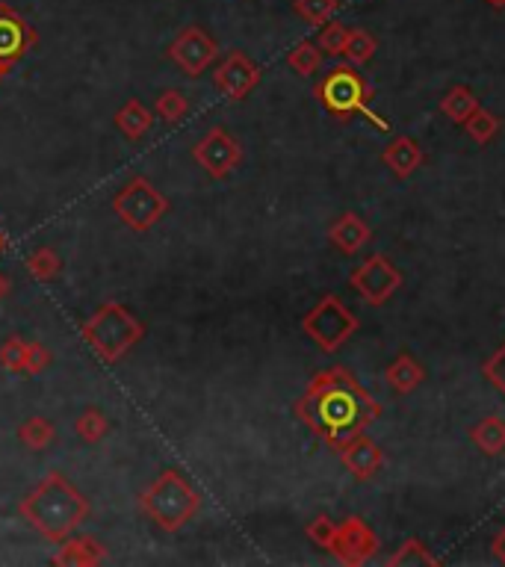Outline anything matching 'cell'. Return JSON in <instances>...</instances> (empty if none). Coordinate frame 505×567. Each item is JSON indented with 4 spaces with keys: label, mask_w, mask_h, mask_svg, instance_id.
<instances>
[{
    "label": "cell",
    "mask_w": 505,
    "mask_h": 567,
    "mask_svg": "<svg viewBox=\"0 0 505 567\" xmlns=\"http://www.w3.org/2000/svg\"><path fill=\"white\" fill-rule=\"evenodd\" d=\"M293 411L334 452L364 435V429H370L381 417L376 396H370L346 367H328L316 373Z\"/></svg>",
    "instance_id": "obj_1"
},
{
    "label": "cell",
    "mask_w": 505,
    "mask_h": 567,
    "mask_svg": "<svg viewBox=\"0 0 505 567\" xmlns=\"http://www.w3.org/2000/svg\"><path fill=\"white\" fill-rule=\"evenodd\" d=\"M89 500L65 479L63 473L51 470L21 503L18 514L48 541L63 544L68 535L89 517Z\"/></svg>",
    "instance_id": "obj_2"
},
{
    "label": "cell",
    "mask_w": 505,
    "mask_h": 567,
    "mask_svg": "<svg viewBox=\"0 0 505 567\" xmlns=\"http://www.w3.org/2000/svg\"><path fill=\"white\" fill-rule=\"evenodd\" d=\"M139 508L169 535L181 532L192 517L201 511V494L178 470H163L148 491L139 497Z\"/></svg>",
    "instance_id": "obj_3"
},
{
    "label": "cell",
    "mask_w": 505,
    "mask_h": 567,
    "mask_svg": "<svg viewBox=\"0 0 505 567\" xmlns=\"http://www.w3.org/2000/svg\"><path fill=\"white\" fill-rule=\"evenodd\" d=\"M80 334L104 364H116L145 337V325L125 305L107 302L83 322Z\"/></svg>",
    "instance_id": "obj_4"
},
{
    "label": "cell",
    "mask_w": 505,
    "mask_h": 567,
    "mask_svg": "<svg viewBox=\"0 0 505 567\" xmlns=\"http://www.w3.org/2000/svg\"><path fill=\"white\" fill-rule=\"evenodd\" d=\"M316 98L319 104L337 116V119H349V116H367L373 127L387 130L384 119L379 113L370 110V98H373V86L364 80V74L355 65H334L319 83H316Z\"/></svg>",
    "instance_id": "obj_5"
},
{
    "label": "cell",
    "mask_w": 505,
    "mask_h": 567,
    "mask_svg": "<svg viewBox=\"0 0 505 567\" xmlns=\"http://www.w3.org/2000/svg\"><path fill=\"white\" fill-rule=\"evenodd\" d=\"M113 210H116V216L125 222L130 231L145 234V231H151L160 219L169 216L172 201H169L160 189L154 187L145 175H133L125 187L116 192Z\"/></svg>",
    "instance_id": "obj_6"
},
{
    "label": "cell",
    "mask_w": 505,
    "mask_h": 567,
    "mask_svg": "<svg viewBox=\"0 0 505 567\" xmlns=\"http://www.w3.org/2000/svg\"><path fill=\"white\" fill-rule=\"evenodd\" d=\"M361 328L358 316L352 314L334 293L322 296L302 319V331L314 340L322 352H337L349 337Z\"/></svg>",
    "instance_id": "obj_7"
},
{
    "label": "cell",
    "mask_w": 505,
    "mask_h": 567,
    "mask_svg": "<svg viewBox=\"0 0 505 567\" xmlns=\"http://www.w3.org/2000/svg\"><path fill=\"white\" fill-rule=\"evenodd\" d=\"M349 284L355 287V293L373 305V308H381L393 299V293L402 287V272L390 263V257L384 254H373L367 257L361 266L352 269L349 275Z\"/></svg>",
    "instance_id": "obj_8"
},
{
    "label": "cell",
    "mask_w": 505,
    "mask_h": 567,
    "mask_svg": "<svg viewBox=\"0 0 505 567\" xmlns=\"http://www.w3.org/2000/svg\"><path fill=\"white\" fill-rule=\"evenodd\" d=\"M195 163L216 181L228 178L240 163H243V145L225 130V127H210L192 148Z\"/></svg>",
    "instance_id": "obj_9"
},
{
    "label": "cell",
    "mask_w": 505,
    "mask_h": 567,
    "mask_svg": "<svg viewBox=\"0 0 505 567\" xmlns=\"http://www.w3.org/2000/svg\"><path fill=\"white\" fill-rule=\"evenodd\" d=\"M166 54H169V60L178 65L187 77H201L213 65V60L219 57V45H216V39L204 27L190 24V27H184L172 39V45H169Z\"/></svg>",
    "instance_id": "obj_10"
},
{
    "label": "cell",
    "mask_w": 505,
    "mask_h": 567,
    "mask_svg": "<svg viewBox=\"0 0 505 567\" xmlns=\"http://www.w3.org/2000/svg\"><path fill=\"white\" fill-rule=\"evenodd\" d=\"M328 553L343 565L358 567L370 562L379 553V538L358 514H352L343 523H337V532H334V541H331Z\"/></svg>",
    "instance_id": "obj_11"
},
{
    "label": "cell",
    "mask_w": 505,
    "mask_h": 567,
    "mask_svg": "<svg viewBox=\"0 0 505 567\" xmlns=\"http://www.w3.org/2000/svg\"><path fill=\"white\" fill-rule=\"evenodd\" d=\"M260 77H263L260 65L246 51H231L213 71V83L228 101H243L260 83Z\"/></svg>",
    "instance_id": "obj_12"
},
{
    "label": "cell",
    "mask_w": 505,
    "mask_h": 567,
    "mask_svg": "<svg viewBox=\"0 0 505 567\" xmlns=\"http://www.w3.org/2000/svg\"><path fill=\"white\" fill-rule=\"evenodd\" d=\"M36 45V30L6 3H0V60L18 63Z\"/></svg>",
    "instance_id": "obj_13"
},
{
    "label": "cell",
    "mask_w": 505,
    "mask_h": 567,
    "mask_svg": "<svg viewBox=\"0 0 505 567\" xmlns=\"http://www.w3.org/2000/svg\"><path fill=\"white\" fill-rule=\"evenodd\" d=\"M340 461H343V467L355 476V479H373L376 473L381 470V464H384V452H381L379 443H373L367 435H358V438H352V441L346 443L340 452Z\"/></svg>",
    "instance_id": "obj_14"
},
{
    "label": "cell",
    "mask_w": 505,
    "mask_h": 567,
    "mask_svg": "<svg viewBox=\"0 0 505 567\" xmlns=\"http://www.w3.org/2000/svg\"><path fill=\"white\" fill-rule=\"evenodd\" d=\"M370 237H373V231H370V225H367L358 213H343V216H337V219L331 222V228H328L331 246L343 254H358L370 243Z\"/></svg>",
    "instance_id": "obj_15"
},
{
    "label": "cell",
    "mask_w": 505,
    "mask_h": 567,
    "mask_svg": "<svg viewBox=\"0 0 505 567\" xmlns=\"http://www.w3.org/2000/svg\"><path fill=\"white\" fill-rule=\"evenodd\" d=\"M107 559V547L92 538V535H68L60 547V553L54 556V565H71V567H92L101 565Z\"/></svg>",
    "instance_id": "obj_16"
},
{
    "label": "cell",
    "mask_w": 505,
    "mask_h": 567,
    "mask_svg": "<svg viewBox=\"0 0 505 567\" xmlns=\"http://www.w3.org/2000/svg\"><path fill=\"white\" fill-rule=\"evenodd\" d=\"M423 148L411 139V136H396L384 154H381V163L396 175V178H411L420 166H423Z\"/></svg>",
    "instance_id": "obj_17"
},
{
    "label": "cell",
    "mask_w": 505,
    "mask_h": 567,
    "mask_svg": "<svg viewBox=\"0 0 505 567\" xmlns=\"http://www.w3.org/2000/svg\"><path fill=\"white\" fill-rule=\"evenodd\" d=\"M387 384L396 390V393H402V396H408V393H414L423 381H426V370H423V364L417 361V358H411L408 352H402L390 367H387Z\"/></svg>",
    "instance_id": "obj_18"
},
{
    "label": "cell",
    "mask_w": 505,
    "mask_h": 567,
    "mask_svg": "<svg viewBox=\"0 0 505 567\" xmlns=\"http://www.w3.org/2000/svg\"><path fill=\"white\" fill-rule=\"evenodd\" d=\"M116 127L125 133L130 142H136L154 127V110H148L142 101L130 98V101H125V107L116 113Z\"/></svg>",
    "instance_id": "obj_19"
},
{
    "label": "cell",
    "mask_w": 505,
    "mask_h": 567,
    "mask_svg": "<svg viewBox=\"0 0 505 567\" xmlns=\"http://www.w3.org/2000/svg\"><path fill=\"white\" fill-rule=\"evenodd\" d=\"M476 110H479V98L467 86H452L441 98V113L455 125H464Z\"/></svg>",
    "instance_id": "obj_20"
},
{
    "label": "cell",
    "mask_w": 505,
    "mask_h": 567,
    "mask_svg": "<svg viewBox=\"0 0 505 567\" xmlns=\"http://www.w3.org/2000/svg\"><path fill=\"white\" fill-rule=\"evenodd\" d=\"M470 441L485 455H500L505 449V420L503 417H485L470 429Z\"/></svg>",
    "instance_id": "obj_21"
},
{
    "label": "cell",
    "mask_w": 505,
    "mask_h": 567,
    "mask_svg": "<svg viewBox=\"0 0 505 567\" xmlns=\"http://www.w3.org/2000/svg\"><path fill=\"white\" fill-rule=\"evenodd\" d=\"M54 438H57V429H54V423L45 420V417H30V420H24V423L18 426V441L24 443L27 449H33V452L48 449V446L54 443Z\"/></svg>",
    "instance_id": "obj_22"
},
{
    "label": "cell",
    "mask_w": 505,
    "mask_h": 567,
    "mask_svg": "<svg viewBox=\"0 0 505 567\" xmlns=\"http://www.w3.org/2000/svg\"><path fill=\"white\" fill-rule=\"evenodd\" d=\"M376 36L373 33H367V30H352L349 27V36H346V45H343V54L340 57H346V63L349 65H367L373 57H376Z\"/></svg>",
    "instance_id": "obj_23"
},
{
    "label": "cell",
    "mask_w": 505,
    "mask_h": 567,
    "mask_svg": "<svg viewBox=\"0 0 505 567\" xmlns=\"http://www.w3.org/2000/svg\"><path fill=\"white\" fill-rule=\"evenodd\" d=\"M187 113H190V101H187V95H184L181 89H166V92H160L157 101H154V116H157L160 122H166V125L184 122Z\"/></svg>",
    "instance_id": "obj_24"
},
{
    "label": "cell",
    "mask_w": 505,
    "mask_h": 567,
    "mask_svg": "<svg viewBox=\"0 0 505 567\" xmlns=\"http://www.w3.org/2000/svg\"><path fill=\"white\" fill-rule=\"evenodd\" d=\"M74 432H77L80 441L98 443L110 435V420L101 408H83L80 417L74 420Z\"/></svg>",
    "instance_id": "obj_25"
},
{
    "label": "cell",
    "mask_w": 505,
    "mask_h": 567,
    "mask_svg": "<svg viewBox=\"0 0 505 567\" xmlns=\"http://www.w3.org/2000/svg\"><path fill=\"white\" fill-rule=\"evenodd\" d=\"M27 269H30V275H33L36 281L48 284V281H54V278L60 275L63 260H60L57 249H51V246H39L36 252H30V257H27Z\"/></svg>",
    "instance_id": "obj_26"
},
{
    "label": "cell",
    "mask_w": 505,
    "mask_h": 567,
    "mask_svg": "<svg viewBox=\"0 0 505 567\" xmlns=\"http://www.w3.org/2000/svg\"><path fill=\"white\" fill-rule=\"evenodd\" d=\"M387 565L390 567H435L438 565V556H432L429 550H426V544L423 541H417V538H411V541H405L390 559H387Z\"/></svg>",
    "instance_id": "obj_27"
},
{
    "label": "cell",
    "mask_w": 505,
    "mask_h": 567,
    "mask_svg": "<svg viewBox=\"0 0 505 567\" xmlns=\"http://www.w3.org/2000/svg\"><path fill=\"white\" fill-rule=\"evenodd\" d=\"M322 51H319V45L316 42H299L290 54H287V65L296 71V74H302V77H311L316 74L319 68H322Z\"/></svg>",
    "instance_id": "obj_28"
},
{
    "label": "cell",
    "mask_w": 505,
    "mask_h": 567,
    "mask_svg": "<svg viewBox=\"0 0 505 567\" xmlns=\"http://www.w3.org/2000/svg\"><path fill=\"white\" fill-rule=\"evenodd\" d=\"M500 116H494V113H488V110H476L467 122H464V130H467V136L476 142V145H488L497 133H500Z\"/></svg>",
    "instance_id": "obj_29"
},
{
    "label": "cell",
    "mask_w": 505,
    "mask_h": 567,
    "mask_svg": "<svg viewBox=\"0 0 505 567\" xmlns=\"http://www.w3.org/2000/svg\"><path fill=\"white\" fill-rule=\"evenodd\" d=\"M293 9H296V15L305 18L308 24L322 27V24H328V21L337 15L340 0H293Z\"/></svg>",
    "instance_id": "obj_30"
},
{
    "label": "cell",
    "mask_w": 505,
    "mask_h": 567,
    "mask_svg": "<svg viewBox=\"0 0 505 567\" xmlns=\"http://www.w3.org/2000/svg\"><path fill=\"white\" fill-rule=\"evenodd\" d=\"M24 364H27V340L9 334L6 343L0 346V367L6 373H24Z\"/></svg>",
    "instance_id": "obj_31"
},
{
    "label": "cell",
    "mask_w": 505,
    "mask_h": 567,
    "mask_svg": "<svg viewBox=\"0 0 505 567\" xmlns=\"http://www.w3.org/2000/svg\"><path fill=\"white\" fill-rule=\"evenodd\" d=\"M346 36H349V27L340 24V21H328L322 24V33H319V51L328 54V57H340L343 54V45H346Z\"/></svg>",
    "instance_id": "obj_32"
},
{
    "label": "cell",
    "mask_w": 505,
    "mask_h": 567,
    "mask_svg": "<svg viewBox=\"0 0 505 567\" xmlns=\"http://www.w3.org/2000/svg\"><path fill=\"white\" fill-rule=\"evenodd\" d=\"M334 532H337V523H334L328 514H319V517H314V520L308 523V529H305V535L314 541L319 550H331Z\"/></svg>",
    "instance_id": "obj_33"
},
{
    "label": "cell",
    "mask_w": 505,
    "mask_h": 567,
    "mask_svg": "<svg viewBox=\"0 0 505 567\" xmlns=\"http://www.w3.org/2000/svg\"><path fill=\"white\" fill-rule=\"evenodd\" d=\"M51 349L42 346L39 340H27V364H24V373L27 376H39L51 367Z\"/></svg>",
    "instance_id": "obj_34"
},
{
    "label": "cell",
    "mask_w": 505,
    "mask_h": 567,
    "mask_svg": "<svg viewBox=\"0 0 505 567\" xmlns=\"http://www.w3.org/2000/svg\"><path fill=\"white\" fill-rule=\"evenodd\" d=\"M482 376L488 378V381H491V384H494V387L505 396V343L494 352V355H491V358H488V361H485V364H482Z\"/></svg>",
    "instance_id": "obj_35"
},
{
    "label": "cell",
    "mask_w": 505,
    "mask_h": 567,
    "mask_svg": "<svg viewBox=\"0 0 505 567\" xmlns=\"http://www.w3.org/2000/svg\"><path fill=\"white\" fill-rule=\"evenodd\" d=\"M491 550H494V556H497V559H500V562H503V565H505V529H503V532H500V535H497V538H494Z\"/></svg>",
    "instance_id": "obj_36"
},
{
    "label": "cell",
    "mask_w": 505,
    "mask_h": 567,
    "mask_svg": "<svg viewBox=\"0 0 505 567\" xmlns=\"http://www.w3.org/2000/svg\"><path fill=\"white\" fill-rule=\"evenodd\" d=\"M9 293H12V281H9V275H3V272H0V302H3Z\"/></svg>",
    "instance_id": "obj_37"
},
{
    "label": "cell",
    "mask_w": 505,
    "mask_h": 567,
    "mask_svg": "<svg viewBox=\"0 0 505 567\" xmlns=\"http://www.w3.org/2000/svg\"><path fill=\"white\" fill-rule=\"evenodd\" d=\"M12 65H15V63H6V60H0V80H3V77H6V74L12 71Z\"/></svg>",
    "instance_id": "obj_38"
},
{
    "label": "cell",
    "mask_w": 505,
    "mask_h": 567,
    "mask_svg": "<svg viewBox=\"0 0 505 567\" xmlns=\"http://www.w3.org/2000/svg\"><path fill=\"white\" fill-rule=\"evenodd\" d=\"M488 3H491V6H497V9H503L505 6V0H488Z\"/></svg>",
    "instance_id": "obj_39"
},
{
    "label": "cell",
    "mask_w": 505,
    "mask_h": 567,
    "mask_svg": "<svg viewBox=\"0 0 505 567\" xmlns=\"http://www.w3.org/2000/svg\"><path fill=\"white\" fill-rule=\"evenodd\" d=\"M6 252V237H3V234H0V254Z\"/></svg>",
    "instance_id": "obj_40"
}]
</instances>
